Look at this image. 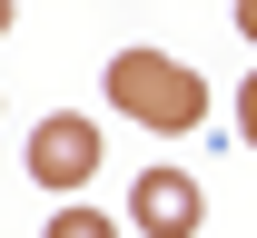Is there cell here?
Listing matches in <instances>:
<instances>
[{
  "label": "cell",
  "mask_w": 257,
  "mask_h": 238,
  "mask_svg": "<svg viewBox=\"0 0 257 238\" xmlns=\"http://www.w3.org/2000/svg\"><path fill=\"white\" fill-rule=\"evenodd\" d=\"M237 30H247V50H257V0H237Z\"/></svg>",
  "instance_id": "6"
},
{
  "label": "cell",
  "mask_w": 257,
  "mask_h": 238,
  "mask_svg": "<svg viewBox=\"0 0 257 238\" xmlns=\"http://www.w3.org/2000/svg\"><path fill=\"white\" fill-rule=\"evenodd\" d=\"M237 139L257 149V80H237Z\"/></svg>",
  "instance_id": "5"
},
{
  "label": "cell",
  "mask_w": 257,
  "mask_h": 238,
  "mask_svg": "<svg viewBox=\"0 0 257 238\" xmlns=\"http://www.w3.org/2000/svg\"><path fill=\"white\" fill-rule=\"evenodd\" d=\"M99 159H109V139H99V119H79V109H50V119L30 129V149H20V169H30L40 189H60V199L89 189Z\"/></svg>",
  "instance_id": "2"
},
{
  "label": "cell",
  "mask_w": 257,
  "mask_h": 238,
  "mask_svg": "<svg viewBox=\"0 0 257 238\" xmlns=\"http://www.w3.org/2000/svg\"><path fill=\"white\" fill-rule=\"evenodd\" d=\"M0 30H10V0H0Z\"/></svg>",
  "instance_id": "7"
},
{
  "label": "cell",
  "mask_w": 257,
  "mask_h": 238,
  "mask_svg": "<svg viewBox=\"0 0 257 238\" xmlns=\"http://www.w3.org/2000/svg\"><path fill=\"white\" fill-rule=\"evenodd\" d=\"M40 238H119V218H109V208H79V199H69V208H60Z\"/></svg>",
  "instance_id": "4"
},
{
  "label": "cell",
  "mask_w": 257,
  "mask_h": 238,
  "mask_svg": "<svg viewBox=\"0 0 257 238\" xmlns=\"http://www.w3.org/2000/svg\"><path fill=\"white\" fill-rule=\"evenodd\" d=\"M99 90H109L119 119H139V129H159V139H188L198 119H208V80H198L188 60H168V50H119Z\"/></svg>",
  "instance_id": "1"
},
{
  "label": "cell",
  "mask_w": 257,
  "mask_h": 238,
  "mask_svg": "<svg viewBox=\"0 0 257 238\" xmlns=\"http://www.w3.org/2000/svg\"><path fill=\"white\" fill-rule=\"evenodd\" d=\"M198 179L188 169H139V189H128V218H139V238H188L198 228Z\"/></svg>",
  "instance_id": "3"
}]
</instances>
